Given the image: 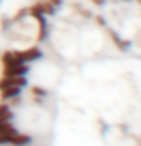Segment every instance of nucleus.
<instances>
[{
  "instance_id": "nucleus-1",
  "label": "nucleus",
  "mask_w": 141,
  "mask_h": 146,
  "mask_svg": "<svg viewBox=\"0 0 141 146\" xmlns=\"http://www.w3.org/2000/svg\"><path fill=\"white\" fill-rule=\"evenodd\" d=\"M15 56L21 61V62H33V61H40L43 59V51L38 46H30L26 49H20V51H13Z\"/></svg>"
},
{
  "instance_id": "nucleus-2",
  "label": "nucleus",
  "mask_w": 141,
  "mask_h": 146,
  "mask_svg": "<svg viewBox=\"0 0 141 146\" xmlns=\"http://www.w3.org/2000/svg\"><path fill=\"white\" fill-rule=\"evenodd\" d=\"M28 79L26 76H2L0 79V90L5 87H26Z\"/></svg>"
},
{
  "instance_id": "nucleus-3",
  "label": "nucleus",
  "mask_w": 141,
  "mask_h": 146,
  "mask_svg": "<svg viewBox=\"0 0 141 146\" xmlns=\"http://www.w3.org/2000/svg\"><path fill=\"white\" fill-rule=\"evenodd\" d=\"M28 72H30V66L26 62H23V64H17V66L3 67L2 76H26Z\"/></svg>"
},
{
  "instance_id": "nucleus-4",
  "label": "nucleus",
  "mask_w": 141,
  "mask_h": 146,
  "mask_svg": "<svg viewBox=\"0 0 141 146\" xmlns=\"http://www.w3.org/2000/svg\"><path fill=\"white\" fill-rule=\"evenodd\" d=\"M108 35H110V38H112V41L115 43V46L118 48L120 51H128L130 48H131V41L128 40H123L120 35L117 33V31H113V30H108Z\"/></svg>"
},
{
  "instance_id": "nucleus-5",
  "label": "nucleus",
  "mask_w": 141,
  "mask_h": 146,
  "mask_svg": "<svg viewBox=\"0 0 141 146\" xmlns=\"http://www.w3.org/2000/svg\"><path fill=\"white\" fill-rule=\"evenodd\" d=\"M21 95V87H5L0 90V100L2 102H8L13 97H18Z\"/></svg>"
},
{
  "instance_id": "nucleus-6",
  "label": "nucleus",
  "mask_w": 141,
  "mask_h": 146,
  "mask_svg": "<svg viewBox=\"0 0 141 146\" xmlns=\"http://www.w3.org/2000/svg\"><path fill=\"white\" fill-rule=\"evenodd\" d=\"M31 143V136L30 135H21V133H15L10 138V145L12 146H26Z\"/></svg>"
},
{
  "instance_id": "nucleus-7",
  "label": "nucleus",
  "mask_w": 141,
  "mask_h": 146,
  "mask_svg": "<svg viewBox=\"0 0 141 146\" xmlns=\"http://www.w3.org/2000/svg\"><path fill=\"white\" fill-rule=\"evenodd\" d=\"M15 113L12 112V107L8 104H0V121H12Z\"/></svg>"
},
{
  "instance_id": "nucleus-8",
  "label": "nucleus",
  "mask_w": 141,
  "mask_h": 146,
  "mask_svg": "<svg viewBox=\"0 0 141 146\" xmlns=\"http://www.w3.org/2000/svg\"><path fill=\"white\" fill-rule=\"evenodd\" d=\"M15 133H18V130L12 121H0V135H15Z\"/></svg>"
},
{
  "instance_id": "nucleus-9",
  "label": "nucleus",
  "mask_w": 141,
  "mask_h": 146,
  "mask_svg": "<svg viewBox=\"0 0 141 146\" xmlns=\"http://www.w3.org/2000/svg\"><path fill=\"white\" fill-rule=\"evenodd\" d=\"M28 15V7H23L20 8L18 12H17V15H15L13 18H12V23H17V21H23L25 20V17Z\"/></svg>"
},
{
  "instance_id": "nucleus-10",
  "label": "nucleus",
  "mask_w": 141,
  "mask_h": 146,
  "mask_svg": "<svg viewBox=\"0 0 141 146\" xmlns=\"http://www.w3.org/2000/svg\"><path fill=\"white\" fill-rule=\"evenodd\" d=\"M31 94H33V97H40V99H44L48 95V92L44 89H41L40 86H31Z\"/></svg>"
},
{
  "instance_id": "nucleus-11",
  "label": "nucleus",
  "mask_w": 141,
  "mask_h": 146,
  "mask_svg": "<svg viewBox=\"0 0 141 146\" xmlns=\"http://www.w3.org/2000/svg\"><path fill=\"white\" fill-rule=\"evenodd\" d=\"M48 38V25L38 28V41H44Z\"/></svg>"
},
{
  "instance_id": "nucleus-12",
  "label": "nucleus",
  "mask_w": 141,
  "mask_h": 146,
  "mask_svg": "<svg viewBox=\"0 0 141 146\" xmlns=\"http://www.w3.org/2000/svg\"><path fill=\"white\" fill-rule=\"evenodd\" d=\"M95 23L100 25V27H107V21H105V18H103L102 15H97V17H95Z\"/></svg>"
},
{
  "instance_id": "nucleus-13",
  "label": "nucleus",
  "mask_w": 141,
  "mask_h": 146,
  "mask_svg": "<svg viewBox=\"0 0 141 146\" xmlns=\"http://www.w3.org/2000/svg\"><path fill=\"white\" fill-rule=\"evenodd\" d=\"M46 2H49L54 8H59L61 5H62V0H46Z\"/></svg>"
},
{
  "instance_id": "nucleus-14",
  "label": "nucleus",
  "mask_w": 141,
  "mask_h": 146,
  "mask_svg": "<svg viewBox=\"0 0 141 146\" xmlns=\"http://www.w3.org/2000/svg\"><path fill=\"white\" fill-rule=\"evenodd\" d=\"M92 2H94L95 5H99V7H102V5L105 3V0H92Z\"/></svg>"
},
{
  "instance_id": "nucleus-15",
  "label": "nucleus",
  "mask_w": 141,
  "mask_h": 146,
  "mask_svg": "<svg viewBox=\"0 0 141 146\" xmlns=\"http://www.w3.org/2000/svg\"><path fill=\"white\" fill-rule=\"evenodd\" d=\"M0 2H2V0H0Z\"/></svg>"
}]
</instances>
